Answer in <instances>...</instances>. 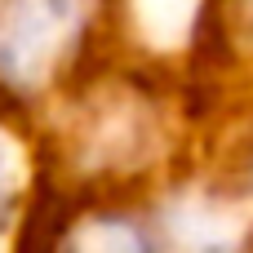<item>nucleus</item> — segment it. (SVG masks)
<instances>
[{"mask_svg":"<svg viewBox=\"0 0 253 253\" xmlns=\"http://www.w3.org/2000/svg\"><path fill=\"white\" fill-rule=\"evenodd\" d=\"M40 187H44V178H40L36 133L0 116V245L13 240L31 222Z\"/></svg>","mask_w":253,"mask_h":253,"instance_id":"obj_2","label":"nucleus"},{"mask_svg":"<svg viewBox=\"0 0 253 253\" xmlns=\"http://www.w3.org/2000/svg\"><path fill=\"white\" fill-rule=\"evenodd\" d=\"M71 218L62 213L53 253H165V227L147 200L120 196H62Z\"/></svg>","mask_w":253,"mask_h":253,"instance_id":"obj_1","label":"nucleus"}]
</instances>
